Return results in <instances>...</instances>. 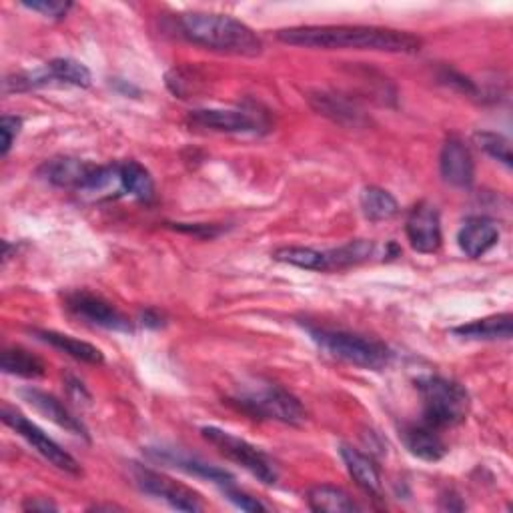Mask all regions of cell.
I'll use <instances>...</instances> for the list:
<instances>
[{"label": "cell", "instance_id": "6da1fadb", "mask_svg": "<svg viewBox=\"0 0 513 513\" xmlns=\"http://www.w3.org/2000/svg\"><path fill=\"white\" fill-rule=\"evenodd\" d=\"M277 39L291 47L325 51H375L393 55H413L421 51V39L395 29L361 25L291 27L277 33Z\"/></svg>", "mask_w": 513, "mask_h": 513}, {"label": "cell", "instance_id": "7a4b0ae2", "mask_svg": "<svg viewBox=\"0 0 513 513\" xmlns=\"http://www.w3.org/2000/svg\"><path fill=\"white\" fill-rule=\"evenodd\" d=\"M181 35L203 49L235 55V57H259L263 43L245 23L215 13H187L179 17Z\"/></svg>", "mask_w": 513, "mask_h": 513}, {"label": "cell", "instance_id": "3957f363", "mask_svg": "<svg viewBox=\"0 0 513 513\" xmlns=\"http://www.w3.org/2000/svg\"><path fill=\"white\" fill-rule=\"evenodd\" d=\"M231 403L253 419H271L287 425H301L307 419L305 407L291 391L265 379L243 381L231 395Z\"/></svg>", "mask_w": 513, "mask_h": 513}, {"label": "cell", "instance_id": "277c9868", "mask_svg": "<svg viewBox=\"0 0 513 513\" xmlns=\"http://www.w3.org/2000/svg\"><path fill=\"white\" fill-rule=\"evenodd\" d=\"M415 387L423 399V423L443 429L465 421L471 401L461 383L439 375H427L419 377Z\"/></svg>", "mask_w": 513, "mask_h": 513}, {"label": "cell", "instance_id": "5b68a950", "mask_svg": "<svg viewBox=\"0 0 513 513\" xmlns=\"http://www.w3.org/2000/svg\"><path fill=\"white\" fill-rule=\"evenodd\" d=\"M309 335L333 359H339L361 369L381 371L391 361L389 347L365 335L341 329H309Z\"/></svg>", "mask_w": 513, "mask_h": 513}, {"label": "cell", "instance_id": "8992f818", "mask_svg": "<svg viewBox=\"0 0 513 513\" xmlns=\"http://www.w3.org/2000/svg\"><path fill=\"white\" fill-rule=\"evenodd\" d=\"M201 435L215 445L227 459H231L233 463L241 465L243 469H247L251 475H255L261 483L265 485H273L279 479L277 467L275 463L267 457V453H263L259 447H255L253 443L225 431L219 427H203Z\"/></svg>", "mask_w": 513, "mask_h": 513}, {"label": "cell", "instance_id": "52a82bcc", "mask_svg": "<svg viewBox=\"0 0 513 513\" xmlns=\"http://www.w3.org/2000/svg\"><path fill=\"white\" fill-rule=\"evenodd\" d=\"M3 421L17 431L29 445H33V449H37L51 465H55L57 469L71 473V475H83V467L81 463L69 453L65 451L53 437H49L39 425H35L31 419H27L23 413H19L17 409L3 405Z\"/></svg>", "mask_w": 513, "mask_h": 513}, {"label": "cell", "instance_id": "ba28073f", "mask_svg": "<svg viewBox=\"0 0 513 513\" xmlns=\"http://www.w3.org/2000/svg\"><path fill=\"white\" fill-rule=\"evenodd\" d=\"M133 479H135V485L143 493L163 499L173 509H179V511H201L203 509V501L197 491H193L191 487H187L159 471H153L149 467L133 463Z\"/></svg>", "mask_w": 513, "mask_h": 513}, {"label": "cell", "instance_id": "9c48e42d", "mask_svg": "<svg viewBox=\"0 0 513 513\" xmlns=\"http://www.w3.org/2000/svg\"><path fill=\"white\" fill-rule=\"evenodd\" d=\"M67 309L83 319L85 323H91L95 327H103L109 331H133V323L129 317H125L115 305L105 301L99 295H93L89 291H75L67 295Z\"/></svg>", "mask_w": 513, "mask_h": 513}, {"label": "cell", "instance_id": "30bf717a", "mask_svg": "<svg viewBox=\"0 0 513 513\" xmlns=\"http://www.w3.org/2000/svg\"><path fill=\"white\" fill-rule=\"evenodd\" d=\"M147 455L159 463H167L175 469H181L189 475H195V477H201V479H207V481H213L221 487L225 485H233V475L229 471H225L223 467H217L197 455H191L187 453L185 449H179V447H147Z\"/></svg>", "mask_w": 513, "mask_h": 513}, {"label": "cell", "instance_id": "8fae6325", "mask_svg": "<svg viewBox=\"0 0 513 513\" xmlns=\"http://www.w3.org/2000/svg\"><path fill=\"white\" fill-rule=\"evenodd\" d=\"M405 233L409 239V245L417 251V253H435L441 247V219L437 209L427 203L421 201L417 203L405 223Z\"/></svg>", "mask_w": 513, "mask_h": 513}, {"label": "cell", "instance_id": "7c38bea8", "mask_svg": "<svg viewBox=\"0 0 513 513\" xmlns=\"http://www.w3.org/2000/svg\"><path fill=\"white\" fill-rule=\"evenodd\" d=\"M189 125L193 129H205L215 133H257L261 123L247 111L237 109H199L189 115Z\"/></svg>", "mask_w": 513, "mask_h": 513}, {"label": "cell", "instance_id": "4fadbf2b", "mask_svg": "<svg viewBox=\"0 0 513 513\" xmlns=\"http://www.w3.org/2000/svg\"><path fill=\"white\" fill-rule=\"evenodd\" d=\"M439 171L443 181L451 187L467 189L473 185L475 163L469 147L461 139L449 137L443 143L441 155H439Z\"/></svg>", "mask_w": 513, "mask_h": 513}, {"label": "cell", "instance_id": "5bb4252c", "mask_svg": "<svg viewBox=\"0 0 513 513\" xmlns=\"http://www.w3.org/2000/svg\"><path fill=\"white\" fill-rule=\"evenodd\" d=\"M21 397H23V401H27L35 411H39L43 417H47V419L53 421L55 425L67 429V431L73 433V435H79V437L89 439L87 427H85L55 395H49V393H45V391H41V389L29 387V389H23V391H21Z\"/></svg>", "mask_w": 513, "mask_h": 513}, {"label": "cell", "instance_id": "9a60e30c", "mask_svg": "<svg viewBox=\"0 0 513 513\" xmlns=\"http://www.w3.org/2000/svg\"><path fill=\"white\" fill-rule=\"evenodd\" d=\"M97 165L75 159V157H59V159H51L47 161L39 175L55 185V187H63V189H75L77 193L85 187V183L89 181V177L93 175Z\"/></svg>", "mask_w": 513, "mask_h": 513}, {"label": "cell", "instance_id": "2e32d148", "mask_svg": "<svg viewBox=\"0 0 513 513\" xmlns=\"http://www.w3.org/2000/svg\"><path fill=\"white\" fill-rule=\"evenodd\" d=\"M403 445L409 449L411 455L423 459V461H439L447 453V445L439 435V429L427 425V423H409L401 427L399 433Z\"/></svg>", "mask_w": 513, "mask_h": 513}, {"label": "cell", "instance_id": "e0dca14e", "mask_svg": "<svg viewBox=\"0 0 513 513\" xmlns=\"http://www.w3.org/2000/svg\"><path fill=\"white\" fill-rule=\"evenodd\" d=\"M497 241H499V229L493 221L485 217L467 219L457 233V243L461 251L471 259L485 255L491 247L497 245Z\"/></svg>", "mask_w": 513, "mask_h": 513}, {"label": "cell", "instance_id": "ac0fdd59", "mask_svg": "<svg viewBox=\"0 0 513 513\" xmlns=\"http://www.w3.org/2000/svg\"><path fill=\"white\" fill-rule=\"evenodd\" d=\"M309 105L313 107L315 113L331 119L333 123L345 125V127H361L365 123L363 113L353 103H349L345 97L335 95V93H325V91L311 93Z\"/></svg>", "mask_w": 513, "mask_h": 513}, {"label": "cell", "instance_id": "d6986e66", "mask_svg": "<svg viewBox=\"0 0 513 513\" xmlns=\"http://www.w3.org/2000/svg\"><path fill=\"white\" fill-rule=\"evenodd\" d=\"M339 453H341V459H343L349 475L355 479V483L365 493L373 495L375 499L381 497V477H379V469L373 463V459L345 443L339 447Z\"/></svg>", "mask_w": 513, "mask_h": 513}, {"label": "cell", "instance_id": "ffe728a7", "mask_svg": "<svg viewBox=\"0 0 513 513\" xmlns=\"http://www.w3.org/2000/svg\"><path fill=\"white\" fill-rule=\"evenodd\" d=\"M31 333H33L39 341H43V343H47V345H51V347H55V349L67 353L69 357H73V359H77V361L91 363V365H101V363L105 361L103 351H101L99 347L87 343V341L75 339V337H71V335L59 333V331H53V329H31Z\"/></svg>", "mask_w": 513, "mask_h": 513}, {"label": "cell", "instance_id": "44dd1931", "mask_svg": "<svg viewBox=\"0 0 513 513\" xmlns=\"http://www.w3.org/2000/svg\"><path fill=\"white\" fill-rule=\"evenodd\" d=\"M513 331V317L511 313H501V315H491L483 317L477 321H471L467 325L451 329L453 335L469 341H497V339H511Z\"/></svg>", "mask_w": 513, "mask_h": 513}, {"label": "cell", "instance_id": "7402d4cb", "mask_svg": "<svg viewBox=\"0 0 513 513\" xmlns=\"http://www.w3.org/2000/svg\"><path fill=\"white\" fill-rule=\"evenodd\" d=\"M307 503L313 511H321V513H351L361 509L345 489L335 485L311 487L307 491Z\"/></svg>", "mask_w": 513, "mask_h": 513}, {"label": "cell", "instance_id": "603a6c76", "mask_svg": "<svg viewBox=\"0 0 513 513\" xmlns=\"http://www.w3.org/2000/svg\"><path fill=\"white\" fill-rule=\"evenodd\" d=\"M0 369L9 375L37 379V377L45 375L47 365L41 357L33 355L31 351H27L23 347H7L3 351V359H0Z\"/></svg>", "mask_w": 513, "mask_h": 513}, {"label": "cell", "instance_id": "cb8c5ba5", "mask_svg": "<svg viewBox=\"0 0 513 513\" xmlns=\"http://www.w3.org/2000/svg\"><path fill=\"white\" fill-rule=\"evenodd\" d=\"M121 171V183L125 195H131L139 201H151L155 195V181L139 161H125L119 163Z\"/></svg>", "mask_w": 513, "mask_h": 513}, {"label": "cell", "instance_id": "d4e9b609", "mask_svg": "<svg viewBox=\"0 0 513 513\" xmlns=\"http://www.w3.org/2000/svg\"><path fill=\"white\" fill-rule=\"evenodd\" d=\"M359 203H361V211H363L365 219H369L373 223L393 219L399 213V205H397L395 197L381 187H365Z\"/></svg>", "mask_w": 513, "mask_h": 513}, {"label": "cell", "instance_id": "484cf974", "mask_svg": "<svg viewBox=\"0 0 513 513\" xmlns=\"http://www.w3.org/2000/svg\"><path fill=\"white\" fill-rule=\"evenodd\" d=\"M45 71L49 75L51 85L59 83V85H73V87L87 89L93 83L91 71L75 59H53L51 63L45 65Z\"/></svg>", "mask_w": 513, "mask_h": 513}, {"label": "cell", "instance_id": "4316f807", "mask_svg": "<svg viewBox=\"0 0 513 513\" xmlns=\"http://www.w3.org/2000/svg\"><path fill=\"white\" fill-rule=\"evenodd\" d=\"M273 259L305 271H329L327 251H317L311 247H281L273 253Z\"/></svg>", "mask_w": 513, "mask_h": 513}, {"label": "cell", "instance_id": "83f0119b", "mask_svg": "<svg viewBox=\"0 0 513 513\" xmlns=\"http://www.w3.org/2000/svg\"><path fill=\"white\" fill-rule=\"evenodd\" d=\"M375 253V245L373 241H365V239H357V241H349L337 249L327 251V259H329V271H339V269H347L359 263H365L373 257Z\"/></svg>", "mask_w": 513, "mask_h": 513}, {"label": "cell", "instance_id": "f1b7e54d", "mask_svg": "<svg viewBox=\"0 0 513 513\" xmlns=\"http://www.w3.org/2000/svg\"><path fill=\"white\" fill-rule=\"evenodd\" d=\"M475 145L487 153L491 159H495L497 163H501L503 167L511 169L513 167V157H511V145L509 141L499 135V133H491V131H479L473 135Z\"/></svg>", "mask_w": 513, "mask_h": 513}, {"label": "cell", "instance_id": "f546056e", "mask_svg": "<svg viewBox=\"0 0 513 513\" xmlns=\"http://www.w3.org/2000/svg\"><path fill=\"white\" fill-rule=\"evenodd\" d=\"M23 7L47 19L61 21L69 15V11L73 9V3H65V0H33V3H23Z\"/></svg>", "mask_w": 513, "mask_h": 513}, {"label": "cell", "instance_id": "4dcf8cb0", "mask_svg": "<svg viewBox=\"0 0 513 513\" xmlns=\"http://www.w3.org/2000/svg\"><path fill=\"white\" fill-rule=\"evenodd\" d=\"M21 129H23V119L21 117L5 115L3 119H0V133H3V149H0V155L7 157L11 153Z\"/></svg>", "mask_w": 513, "mask_h": 513}, {"label": "cell", "instance_id": "1f68e13d", "mask_svg": "<svg viewBox=\"0 0 513 513\" xmlns=\"http://www.w3.org/2000/svg\"><path fill=\"white\" fill-rule=\"evenodd\" d=\"M223 489H225L227 499H229L233 505H237L239 509H243V511H267V505L261 503L257 497H251V495L245 493V491L233 489L231 485H225Z\"/></svg>", "mask_w": 513, "mask_h": 513}, {"label": "cell", "instance_id": "d6a6232c", "mask_svg": "<svg viewBox=\"0 0 513 513\" xmlns=\"http://www.w3.org/2000/svg\"><path fill=\"white\" fill-rule=\"evenodd\" d=\"M25 511H57V503H53L49 497H29L23 503Z\"/></svg>", "mask_w": 513, "mask_h": 513}, {"label": "cell", "instance_id": "836d02e7", "mask_svg": "<svg viewBox=\"0 0 513 513\" xmlns=\"http://www.w3.org/2000/svg\"><path fill=\"white\" fill-rule=\"evenodd\" d=\"M177 231H183V233H191V235H197V237H215L219 233V229H215L213 225H185V223H179L175 225Z\"/></svg>", "mask_w": 513, "mask_h": 513}, {"label": "cell", "instance_id": "e575fe53", "mask_svg": "<svg viewBox=\"0 0 513 513\" xmlns=\"http://www.w3.org/2000/svg\"><path fill=\"white\" fill-rule=\"evenodd\" d=\"M141 319H143V323L147 325V327H161L163 325V317H161V313H157V311H153V309H147L145 313H141Z\"/></svg>", "mask_w": 513, "mask_h": 513}, {"label": "cell", "instance_id": "d590c367", "mask_svg": "<svg viewBox=\"0 0 513 513\" xmlns=\"http://www.w3.org/2000/svg\"><path fill=\"white\" fill-rule=\"evenodd\" d=\"M91 509H95V511H101V509H109V511H113V509H121V507H117V505H93Z\"/></svg>", "mask_w": 513, "mask_h": 513}]
</instances>
